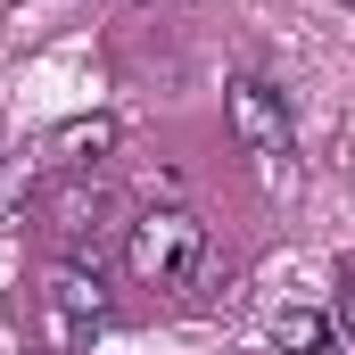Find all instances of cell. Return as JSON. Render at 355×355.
I'll return each mask as SVG.
<instances>
[{"label":"cell","mask_w":355,"mask_h":355,"mask_svg":"<svg viewBox=\"0 0 355 355\" xmlns=\"http://www.w3.org/2000/svg\"><path fill=\"white\" fill-rule=\"evenodd\" d=\"M124 265H132V281H149V289H190L207 272V223L190 207H149L124 232Z\"/></svg>","instance_id":"6da1fadb"},{"label":"cell","mask_w":355,"mask_h":355,"mask_svg":"<svg viewBox=\"0 0 355 355\" xmlns=\"http://www.w3.org/2000/svg\"><path fill=\"white\" fill-rule=\"evenodd\" d=\"M223 124H232V141H240L248 157H289V149H297L289 99H281L265 75H232V83H223Z\"/></svg>","instance_id":"7a4b0ae2"},{"label":"cell","mask_w":355,"mask_h":355,"mask_svg":"<svg viewBox=\"0 0 355 355\" xmlns=\"http://www.w3.org/2000/svg\"><path fill=\"white\" fill-rule=\"evenodd\" d=\"M50 306H58V322H67V339H83L107 322V289H99V265H50Z\"/></svg>","instance_id":"3957f363"},{"label":"cell","mask_w":355,"mask_h":355,"mask_svg":"<svg viewBox=\"0 0 355 355\" xmlns=\"http://www.w3.org/2000/svg\"><path fill=\"white\" fill-rule=\"evenodd\" d=\"M99 157H116V116H67L58 132H50V166H99Z\"/></svg>","instance_id":"277c9868"},{"label":"cell","mask_w":355,"mask_h":355,"mask_svg":"<svg viewBox=\"0 0 355 355\" xmlns=\"http://www.w3.org/2000/svg\"><path fill=\"white\" fill-rule=\"evenodd\" d=\"M272 339H281V355H331V314H314V306H281V322H272Z\"/></svg>","instance_id":"5b68a950"},{"label":"cell","mask_w":355,"mask_h":355,"mask_svg":"<svg viewBox=\"0 0 355 355\" xmlns=\"http://www.w3.org/2000/svg\"><path fill=\"white\" fill-rule=\"evenodd\" d=\"M25 190H33V166H17V174H0V207H17Z\"/></svg>","instance_id":"8992f818"},{"label":"cell","mask_w":355,"mask_h":355,"mask_svg":"<svg viewBox=\"0 0 355 355\" xmlns=\"http://www.w3.org/2000/svg\"><path fill=\"white\" fill-rule=\"evenodd\" d=\"M331 331H339V339H355V281L339 289V314H331Z\"/></svg>","instance_id":"52a82bcc"},{"label":"cell","mask_w":355,"mask_h":355,"mask_svg":"<svg viewBox=\"0 0 355 355\" xmlns=\"http://www.w3.org/2000/svg\"><path fill=\"white\" fill-rule=\"evenodd\" d=\"M339 8H355V0H339Z\"/></svg>","instance_id":"ba28073f"}]
</instances>
